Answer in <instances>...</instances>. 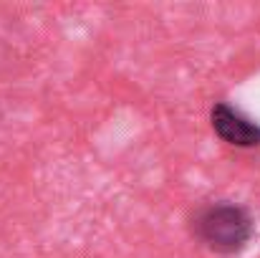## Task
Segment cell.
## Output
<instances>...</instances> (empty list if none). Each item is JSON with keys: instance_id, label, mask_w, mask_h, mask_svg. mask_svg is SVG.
<instances>
[{"instance_id": "obj_1", "label": "cell", "mask_w": 260, "mask_h": 258, "mask_svg": "<svg viewBox=\"0 0 260 258\" xmlns=\"http://www.w3.org/2000/svg\"><path fill=\"white\" fill-rule=\"evenodd\" d=\"M192 236L217 256H235L245 251L255 236L250 210L235 200H212L200 205L189 218Z\"/></svg>"}, {"instance_id": "obj_2", "label": "cell", "mask_w": 260, "mask_h": 258, "mask_svg": "<svg viewBox=\"0 0 260 258\" xmlns=\"http://www.w3.org/2000/svg\"><path fill=\"white\" fill-rule=\"evenodd\" d=\"M210 124H212V132L230 147H238V150L260 147V124L253 117H248L243 109H238L228 101L212 104Z\"/></svg>"}]
</instances>
